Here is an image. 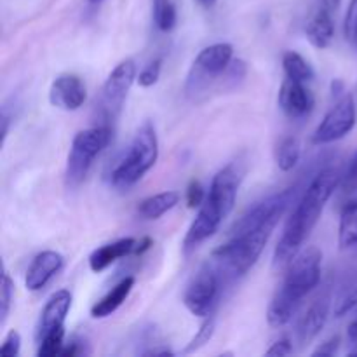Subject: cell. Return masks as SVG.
I'll list each match as a JSON object with an SVG mask.
<instances>
[{"mask_svg": "<svg viewBox=\"0 0 357 357\" xmlns=\"http://www.w3.org/2000/svg\"><path fill=\"white\" fill-rule=\"evenodd\" d=\"M180 202V194L176 190H166L160 194L150 195L143 199L136 208V213L142 220H159Z\"/></svg>", "mask_w": 357, "mask_h": 357, "instance_id": "obj_21", "label": "cell"}, {"mask_svg": "<svg viewBox=\"0 0 357 357\" xmlns=\"http://www.w3.org/2000/svg\"><path fill=\"white\" fill-rule=\"evenodd\" d=\"M357 121L356 100L351 93H345L335 103V107L324 115L321 124L312 135L314 145H328L345 138L354 129Z\"/></svg>", "mask_w": 357, "mask_h": 357, "instance_id": "obj_7", "label": "cell"}, {"mask_svg": "<svg viewBox=\"0 0 357 357\" xmlns=\"http://www.w3.org/2000/svg\"><path fill=\"white\" fill-rule=\"evenodd\" d=\"M321 264H323V253L319 248H303L288 265V274H286L282 286H286L293 295L303 300L319 284Z\"/></svg>", "mask_w": 357, "mask_h": 357, "instance_id": "obj_6", "label": "cell"}, {"mask_svg": "<svg viewBox=\"0 0 357 357\" xmlns=\"http://www.w3.org/2000/svg\"><path fill=\"white\" fill-rule=\"evenodd\" d=\"M282 70L286 73V79L298 80V82H310L316 77L310 63L295 51L284 52V56H282Z\"/></svg>", "mask_w": 357, "mask_h": 357, "instance_id": "obj_22", "label": "cell"}, {"mask_svg": "<svg viewBox=\"0 0 357 357\" xmlns=\"http://www.w3.org/2000/svg\"><path fill=\"white\" fill-rule=\"evenodd\" d=\"M72 293L68 289H59L45 303L44 310L40 314V323H38V337H42L47 331L56 328L65 326V319L72 307Z\"/></svg>", "mask_w": 357, "mask_h": 357, "instance_id": "obj_16", "label": "cell"}, {"mask_svg": "<svg viewBox=\"0 0 357 357\" xmlns=\"http://www.w3.org/2000/svg\"><path fill=\"white\" fill-rule=\"evenodd\" d=\"M347 340L351 342V344L357 349V316H356V319L352 321L351 324H349V328H347Z\"/></svg>", "mask_w": 357, "mask_h": 357, "instance_id": "obj_39", "label": "cell"}, {"mask_svg": "<svg viewBox=\"0 0 357 357\" xmlns=\"http://www.w3.org/2000/svg\"><path fill=\"white\" fill-rule=\"evenodd\" d=\"M135 282L136 279L132 278V275L119 281L103 298L98 300V302L91 307V316H93L94 319H103V317L112 316V314L128 300L129 293L135 288Z\"/></svg>", "mask_w": 357, "mask_h": 357, "instance_id": "obj_19", "label": "cell"}, {"mask_svg": "<svg viewBox=\"0 0 357 357\" xmlns=\"http://www.w3.org/2000/svg\"><path fill=\"white\" fill-rule=\"evenodd\" d=\"M300 142L295 136H286L281 142L278 143V149H275V164L281 171L288 173V171L295 169V166L300 160Z\"/></svg>", "mask_w": 357, "mask_h": 357, "instance_id": "obj_24", "label": "cell"}, {"mask_svg": "<svg viewBox=\"0 0 357 357\" xmlns=\"http://www.w3.org/2000/svg\"><path fill=\"white\" fill-rule=\"evenodd\" d=\"M194 2L197 3L199 7H202V9H213L218 0H194Z\"/></svg>", "mask_w": 357, "mask_h": 357, "instance_id": "obj_44", "label": "cell"}, {"mask_svg": "<svg viewBox=\"0 0 357 357\" xmlns=\"http://www.w3.org/2000/svg\"><path fill=\"white\" fill-rule=\"evenodd\" d=\"M86 84L79 75H73V73L58 75L52 80L51 89H49V101L52 107L66 112L79 110L86 103Z\"/></svg>", "mask_w": 357, "mask_h": 357, "instance_id": "obj_11", "label": "cell"}, {"mask_svg": "<svg viewBox=\"0 0 357 357\" xmlns=\"http://www.w3.org/2000/svg\"><path fill=\"white\" fill-rule=\"evenodd\" d=\"M356 307H357V282H352L351 286L342 289V293L337 296V300H335V307H333L335 317H344L345 314L354 310Z\"/></svg>", "mask_w": 357, "mask_h": 357, "instance_id": "obj_27", "label": "cell"}, {"mask_svg": "<svg viewBox=\"0 0 357 357\" xmlns=\"http://www.w3.org/2000/svg\"><path fill=\"white\" fill-rule=\"evenodd\" d=\"M176 21V7L171 0H153V23L160 31H171Z\"/></svg>", "mask_w": 357, "mask_h": 357, "instance_id": "obj_25", "label": "cell"}, {"mask_svg": "<svg viewBox=\"0 0 357 357\" xmlns=\"http://www.w3.org/2000/svg\"><path fill=\"white\" fill-rule=\"evenodd\" d=\"M40 338L38 344V357H54L61 354L63 347H65V326L56 328V330L47 331Z\"/></svg>", "mask_w": 357, "mask_h": 357, "instance_id": "obj_26", "label": "cell"}, {"mask_svg": "<svg viewBox=\"0 0 357 357\" xmlns=\"http://www.w3.org/2000/svg\"><path fill=\"white\" fill-rule=\"evenodd\" d=\"M234 59V47L227 42H218L202 49L194 59L190 73H188L185 91L188 96L201 93L213 80L222 73H227Z\"/></svg>", "mask_w": 357, "mask_h": 357, "instance_id": "obj_5", "label": "cell"}, {"mask_svg": "<svg viewBox=\"0 0 357 357\" xmlns=\"http://www.w3.org/2000/svg\"><path fill=\"white\" fill-rule=\"evenodd\" d=\"M351 354H352V356H357V349H354V351H352Z\"/></svg>", "mask_w": 357, "mask_h": 357, "instance_id": "obj_45", "label": "cell"}, {"mask_svg": "<svg viewBox=\"0 0 357 357\" xmlns=\"http://www.w3.org/2000/svg\"><path fill=\"white\" fill-rule=\"evenodd\" d=\"M300 302L302 300L298 296L293 295L286 286H281V288L275 291L274 298L271 300L267 309V321L272 328H282L293 319L296 309H298Z\"/></svg>", "mask_w": 357, "mask_h": 357, "instance_id": "obj_18", "label": "cell"}, {"mask_svg": "<svg viewBox=\"0 0 357 357\" xmlns=\"http://www.w3.org/2000/svg\"><path fill=\"white\" fill-rule=\"evenodd\" d=\"M331 93H333V96L337 98L344 96L345 94V86L340 79H335L333 82H331Z\"/></svg>", "mask_w": 357, "mask_h": 357, "instance_id": "obj_40", "label": "cell"}, {"mask_svg": "<svg viewBox=\"0 0 357 357\" xmlns=\"http://www.w3.org/2000/svg\"><path fill=\"white\" fill-rule=\"evenodd\" d=\"M136 79H138V73H136V63L132 59H124L112 70L101 89V110L108 119L117 117Z\"/></svg>", "mask_w": 357, "mask_h": 357, "instance_id": "obj_9", "label": "cell"}, {"mask_svg": "<svg viewBox=\"0 0 357 357\" xmlns=\"http://www.w3.org/2000/svg\"><path fill=\"white\" fill-rule=\"evenodd\" d=\"M153 246L152 239L150 237H142V239H136V246H135V257H139V255H143L145 251H149L150 248Z\"/></svg>", "mask_w": 357, "mask_h": 357, "instance_id": "obj_38", "label": "cell"}, {"mask_svg": "<svg viewBox=\"0 0 357 357\" xmlns=\"http://www.w3.org/2000/svg\"><path fill=\"white\" fill-rule=\"evenodd\" d=\"M215 319L213 317H206L204 323L201 324V328L197 330V333H195V337L192 338L190 342H188V345L185 347L183 354H190V352H195L199 351L201 347H204L206 344H209V340L213 338V335H215Z\"/></svg>", "mask_w": 357, "mask_h": 357, "instance_id": "obj_28", "label": "cell"}, {"mask_svg": "<svg viewBox=\"0 0 357 357\" xmlns=\"http://www.w3.org/2000/svg\"><path fill=\"white\" fill-rule=\"evenodd\" d=\"M342 0H321V7L328 9L330 13H337L338 7H340Z\"/></svg>", "mask_w": 357, "mask_h": 357, "instance_id": "obj_43", "label": "cell"}, {"mask_svg": "<svg viewBox=\"0 0 357 357\" xmlns=\"http://www.w3.org/2000/svg\"><path fill=\"white\" fill-rule=\"evenodd\" d=\"M330 296L324 295L321 298H317L305 310V314L300 317L298 326H296V340H298V344L302 347L309 345L323 331V328L326 326L328 317H330Z\"/></svg>", "mask_w": 357, "mask_h": 357, "instance_id": "obj_15", "label": "cell"}, {"mask_svg": "<svg viewBox=\"0 0 357 357\" xmlns=\"http://www.w3.org/2000/svg\"><path fill=\"white\" fill-rule=\"evenodd\" d=\"M206 197H208V194H206V190H204V187H202L201 181L192 180L187 187V195H185L188 208L199 209L202 204H204Z\"/></svg>", "mask_w": 357, "mask_h": 357, "instance_id": "obj_31", "label": "cell"}, {"mask_svg": "<svg viewBox=\"0 0 357 357\" xmlns=\"http://www.w3.org/2000/svg\"><path fill=\"white\" fill-rule=\"evenodd\" d=\"M307 82L286 79L279 89V107L288 117L303 119L314 110L316 98L314 93L305 86Z\"/></svg>", "mask_w": 357, "mask_h": 357, "instance_id": "obj_12", "label": "cell"}, {"mask_svg": "<svg viewBox=\"0 0 357 357\" xmlns=\"http://www.w3.org/2000/svg\"><path fill=\"white\" fill-rule=\"evenodd\" d=\"M344 33L349 42L357 44V0H351V6H349L347 14H345Z\"/></svg>", "mask_w": 357, "mask_h": 357, "instance_id": "obj_32", "label": "cell"}, {"mask_svg": "<svg viewBox=\"0 0 357 357\" xmlns=\"http://www.w3.org/2000/svg\"><path fill=\"white\" fill-rule=\"evenodd\" d=\"M174 352L169 351L167 347H159V349H150V351L142 352V356H173Z\"/></svg>", "mask_w": 357, "mask_h": 357, "instance_id": "obj_42", "label": "cell"}, {"mask_svg": "<svg viewBox=\"0 0 357 357\" xmlns=\"http://www.w3.org/2000/svg\"><path fill=\"white\" fill-rule=\"evenodd\" d=\"M342 183H344V188L347 192L357 190V153L354 155V159L351 160V164H349L347 173H345Z\"/></svg>", "mask_w": 357, "mask_h": 357, "instance_id": "obj_35", "label": "cell"}, {"mask_svg": "<svg viewBox=\"0 0 357 357\" xmlns=\"http://www.w3.org/2000/svg\"><path fill=\"white\" fill-rule=\"evenodd\" d=\"M342 176L337 169H323L314 176L310 185L307 187L305 194L302 195L300 202L296 204L295 211L286 222L282 236L279 239L274 251V267L284 268L293 261V258L303 250V243L310 232L314 230L316 223L319 222L324 211V206L330 201L333 192L340 185Z\"/></svg>", "mask_w": 357, "mask_h": 357, "instance_id": "obj_2", "label": "cell"}, {"mask_svg": "<svg viewBox=\"0 0 357 357\" xmlns=\"http://www.w3.org/2000/svg\"><path fill=\"white\" fill-rule=\"evenodd\" d=\"M9 126H10V115L3 110L2 112V143H6L7 135H9Z\"/></svg>", "mask_w": 357, "mask_h": 357, "instance_id": "obj_41", "label": "cell"}, {"mask_svg": "<svg viewBox=\"0 0 357 357\" xmlns=\"http://www.w3.org/2000/svg\"><path fill=\"white\" fill-rule=\"evenodd\" d=\"M20 349H21L20 331L10 330L9 333L6 335V338H3L0 352H2V356H6V357H16L17 354H20Z\"/></svg>", "mask_w": 357, "mask_h": 357, "instance_id": "obj_33", "label": "cell"}, {"mask_svg": "<svg viewBox=\"0 0 357 357\" xmlns=\"http://www.w3.org/2000/svg\"><path fill=\"white\" fill-rule=\"evenodd\" d=\"M220 291V275L209 264L202 265L197 274L187 286L183 303L190 314L197 317H208L215 307Z\"/></svg>", "mask_w": 357, "mask_h": 357, "instance_id": "obj_8", "label": "cell"}, {"mask_svg": "<svg viewBox=\"0 0 357 357\" xmlns=\"http://www.w3.org/2000/svg\"><path fill=\"white\" fill-rule=\"evenodd\" d=\"M65 258L58 251H42L30 264L24 278V286L28 291H40L47 282L63 268Z\"/></svg>", "mask_w": 357, "mask_h": 357, "instance_id": "obj_14", "label": "cell"}, {"mask_svg": "<svg viewBox=\"0 0 357 357\" xmlns=\"http://www.w3.org/2000/svg\"><path fill=\"white\" fill-rule=\"evenodd\" d=\"M112 128L108 124L84 129L75 135L66 159L65 181L68 188H75L86 180L94 159L110 145Z\"/></svg>", "mask_w": 357, "mask_h": 357, "instance_id": "obj_4", "label": "cell"}, {"mask_svg": "<svg viewBox=\"0 0 357 357\" xmlns=\"http://www.w3.org/2000/svg\"><path fill=\"white\" fill-rule=\"evenodd\" d=\"M295 199V190H284L255 206L234 227L232 237L213 251V260L234 278L246 275L264 253L272 232Z\"/></svg>", "mask_w": 357, "mask_h": 357, "instance_id": "obj_1", "label": "cell"}, {"mask_svg": "<svg viewBox=\"0 0 357 357\" xmlns=\"http://www.w3.org/2000/svg\"><path fill=\"white\" fill-rule=\"evenodd\" d=\"M293 352V344L289 338H281V340L274 342V344L271 345V349H268L265 354L267 356H289Z\"/></svg>", "mask_w": 357, "mask_h": 357, "instance_id": "obj_36", "label": "cell"}, {"mask_svg": "<svg viewBox=\"0 0 357 357\" xmlns=\"http://www.w3.org/2000/svg\"><path fill=\"white\" fill-rule=\"evenodd\" d=\"M14 300V281L10 279L9 272L3 271L2 275V291H0V316H2V324L6 323L7 317H9L10 305H13Z\"/></svg>", "mask_w": 357, "mask_h": 357, "instance_id": "obj_29", "label": "cell"}, {"mask_svg": "<svg viewBox=\"0 0 357 357\" xmlns=\"http://www.w3.org/2000/svg\"><path fill=\"white\" fill-rule=\"evenodd\" d=\"M338 349H340V337L338 335H335V337L328 338L326 342H323V344L319 345V347L316 349V351L312 352L314 357L317 356H335L338 352Z\"/></svg>", "mask_w": 357, "mask_h": 357, "instance_id": "obj_34", "label": "cell"}, {"mask_svg": "<svg viewBox=\"0 0 357 357\" xmlns=\"http://www.w3.org/2000/svg\"><path fill=\"white\" fill-rule=\"evenodd\" d=\"M159 159V139L152 122H145L132 138L115 167L112 169L110 183L117 190H128L138 183Z\"/></svg>", "mask_w": 357, "mask_h": 357, "instance_id": "obj_3", "label": "cell"}, {"mask_svg": "<svg viewBox=\"0 0 357 357\" xmlns=\"http://www.w3.org/2000/svg\"><path fill=\"white\" fill-rule=\"evenodd\" d=\"M223 215L211 204L209 201H204V204L199 208L197 216L192 222L190 229H188L187 236L183 239V248L185 251H190L194 248H197L199 244L208 241L209 237L215 236L218 232L220 225L223 222Z\"/></svg>", "mask_w": 357, "mask_h": 357, "instance_id": "obj_13", "label": "cell"}, {"mask_svg": "<svg viewBox=\"0 0 357 357\" xmlns=\"http://www.w3.org/2000/svg\"><path fill=\"white\" fill-rule=\"evenodd\" d=\"M160 70H162V59H153L152 63H149V65L138 73L136 82L142 87H152L153 84H157V80H159Z\"/></svg>", "mask_w": 357, "mask_h": 357, "instance_id": "obj_30", "label": "cell"}, {"mask_svg": "<svg viewBox=\"0 0 357 357\" xmlns=\"http://www.w3.org/2000/svg\"><path fill=\"white\" fill-rule=\"evenodd\" d=\"M86 352L87 351H86V349H84L82 342L77 340V338H73L72 342H68V344H66V347H63L61 354H59V356L73 357V356H82V354H86Z\"/></svg>", "mask_w": 357, "mask_h": 357, "instance_id": "obj_37", "label": "cell"}, {"mask_svg": "<svg viewBox=\"0 0 357 357\" xmlns=\"http://www.w3.org/2000/svg\"><path fill=\"white\" fill-rule=\"evenodd\" d=\"M333 13L321 7L310 21L307 23V38L310 44L316 49H326L331 44L335 37V23H333Z\"/></svg>", "mask_w": 357, "mask_h": 357, "instance_id": "obj_20", "label": "cell"}, {"mask_svg": "<svg viewBox=\"0 0 357 357\" xmlns=\"http://www.w3.org/2000/svg\"><path fill=\"white\" fill-rule=\"evenodd\" d=\"M241 171L236 164H229L215 174L209 187V194L206 201L211 202L216 209L223 215V218L232 213L237 201V192L241 185Z\"/></svg>", "mask_w": 357, "mask_h": 357, "instance_id": "obj_10", "label": "cell"}, {"mask_svg": "<svg viewBox=\"0 0 357 357\" xmlns=\"http://www.w3.org/2000/svg\"><path fill=\"white\" fill-rule=\"evenodd\" d=\"M135 246L136 239H132V237H124V239H119L115 243L105 244V246L98 248L91 253L89 268L94 274H100L121 258L131 257L135 253Z\"/></svg>", "mask_w": 357, "mask_h": 357, "instance_id": "obj_17", "label": "cell"}, {"mask_svg": "<svg viewBox=\"0 0 357 357\" xmlns=\"http://www.w3.org/2000/svg\"><path fill=\"white\" fill-rule=\"evenodd\" d=\"M338 244L342 250H347L357 244V201L349 202L340 216L338 227Z\"/></svg>", "mask_w": 357, "mask_h": 357, "instance_id": "obj_23", "label": "cell"}]
</instances>
